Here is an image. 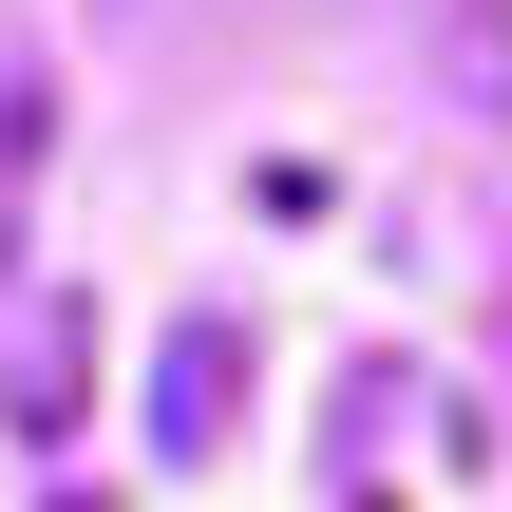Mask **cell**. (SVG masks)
I'll return each instance as SVG.
<instances>
[{"label":"cell","mask_w":512,"mask_h":512,"mask_svg":"<svg viewBox=\"0 0 512 512\" xmlns=\"http://www.w3.org/2000/svg\"><path fill=\"white\" fill-rule=\"evenodd\" d=\"M228 399H247V342H228V323H171V342H152V456H209Z\"/></svg>","instance_id":"6da1fadb"},{"label":"cell","mask_w":512,"mask_h":512,"mask_svg":"<svg viewBox=\"0 0 512 512\" xmlns=\"http://www.w3.org/2000/svg\"><path fill=\"white\" fill-rule=\"evenodd\" d=\"M342 512H399V494H342Z\"/></svg>","instance_id":"277c9868"},{"label":"cell","mask_w":512,"mask_h":512,"mask_svg":"<svg viewBox=\"0 0 512 512\" xmlns=\"http://www.w3.org/2000/svg\"><path fill=\"white\" fill-rule=\"evenodd\" d=\"M38 152H57V95H38V76H0V228H19V171H38Z\"/></svg>","instance_id":"3957f363"},{"label":"cell","mask_w":512,"mask_h":512,"mask_svg":"<svg viewBox=\"0 0 512 512\" xmlns=\"http://www.w3.org/2000/svg\"><path fill=\"white\" fill-rule=\"evenodd\" d=\"M76 380H95V323L38 304V342H19V437H76Z\"/></svg>","instance_id":"7a4b0ae2"}]
</instances>
